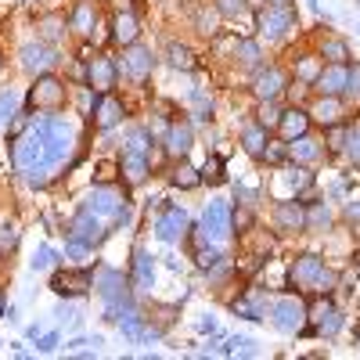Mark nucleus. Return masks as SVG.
Instances as JSON below:
<instances>
[{
  "instance_id": "obj_1",
  "label": "nucleus",
  "mask_w": 360,
  "mask_h": 360,
  "mask_svg": "<svg viewBox=\"0 0 360 360\" xmlns=\"http://www.w3.org/2000/svg\"><path fill=\"white\" fill-rule=\"evenodd\" d=\"M37 127L44 130L47 166L54 169L58 162L72 152V127H69V119H62V115H44V119H37Z\"/></svg>"
},
{
  "instance_id": "obj_2",
  "label": "nucleus",
  "mask_w": 360,
  "mask_h": 360,
  "mask_svg": "<svg viewBox=\"0 0 360 360\" xmlns=\"http://www.w3.org/2000/svg\"><path fill=\"white\" fill-rule=\"evenodd\" d=\"M11 159L18 169H37V166H47V148H44V130L33 123L22 137H15V148H11Z\"/></svg>"
},
{
  "instance_id": "obj_3",
  "label": "nucleus",
  "mask_w": 360,
  "mask_h": 360,
  "mask_svg": "<svg viewBox=\"0 0 360 360\" xmlns=\"http://www.w3.org/2000/svg\"><path fill=\"white\" fill-rule=\"evenodd\" d=\"M86 209L94 217H101V220H115V224H127L130 220V205H127V198H119V191H112V188H94L90 191V198H86Z\"/></svg>"
},
{
  "instance_id": "obj_4",
  "label": "nucleus",
  "mask_w": 360,
  "mask_h": 360,
  "mask_svg": "<svg viewBox=\"0 0 360 360\" xmlns=\"http://www.w3.org/2000/svg\"><path fill=\"white\" fill-rule=\"evenodd\" d=\"M231 205L224 202V198H213V202H209L205 209H202V238H205V242H220V238H227L234 227H231Z\"/></svg>"
},
{
  "instance_id": "obj_5",
  "label": "nucleus",
  "mask_w": 360,
  "mask_h": 360,
  "mask_svg": "<svg viewBox=\"0 0 360 360\" xmlns=\"http://www.w3.org/2000/svg\"><path fill=\"white\" fill-rule=\"evenodd\" d=\"M307 303L295 295H285L278 299V303H270V317H274V328H281V332H303L307 328Z\"/></svg>"
},
{
  "instance_id": "obj_6",
  "label": "nucleus",
  "mask_w": 360,
  "mask_h": 360,
  "mask_svg": "<svg viewBox=\"0 0 360 360\" xmlns=\"http://www.w3.org/2000/svg\"><path fill=\"white\" fill-rule=\"evenodd\" d=\"M94 288V274L86 266H72V270H58L51 278V292L62 295V299H76V295H86Z\"/></svg>"
},
{
  "instance_id": "obj_7",
  "label": "nucleus",
  "mask_w": 360,
  "mask_h": 360,
  "mask_svg": "<svg viewBox=\"0 0 360 360\" xmlns=\"http://www.w3.org/2000/svg\"><path fill=\"white\" fill-rule=\"evenodd\" d=\"M256 29H259L266 40H281L288 29H295V11H292V8L266 4V8H259V15H256Z\"/></svg>"
},
{
  "instance_id": "obj_8",
  "label": "nucleus",
  "mask_w": 360,
  "mask_h": 360,
  "mask_svg": "<svg viewBox=\"0 0 360 360\" xmlns=\"http://www.w3.org/2000/svg\"><path fill=\"white\" fill-rule=\"evenodd\" d=\"M29 108H62L65 105V83L54 76H37V86L29 90Z\"/></svg>"
},
{
  "instance_id": "obj_9",
  "label": "nucleus",
  "mask_w": 360,
  "mask_h": 360,
  "mask_svg": "<svg viewBox=\"0 0 360 360\" xmlns=\"http://www.w3.org/2000/svg\"><path fill=\"white\" fill-rule=\"evenodd\" d=\"M115 76H119V65L105 54H90L86 58V86L98 90V94H108L115 86Z\"/></svg>"
},
{
  "instance_id": "obj_10",
  "label": "nucleus",
  "mask_w": 360,
  "mask_h": 360,
  "mask_svg": "<svg viewBox=\"0 0 360 360\" xmlns=\"http://www.w3.org/2000/svg\"><path fill=\"white\" fill-rule=\"evenodd\" d=\"M69 238H76V242H83L86 249H94V245H101L105 238H108V231H105V224H101V217H94L90 209H83V213L72 220V227H69Z\"/></svg>"
},
{
  "instance_id": "obj_11",
  "label": "nucleus",
  "mask_w": 360,
  "mask_h": 360,
  "mask_svg": "<svg viewBox=\"0 0 360 360\" xmlns=\"http://www.w3.org/2000/svg\"><path fill=\"white\" fill-rule=\"evenodd\" d=\"M231 310H234L238 317H245V321H266V310H270L266 292H263V288H245V292L231 303Z\"/></svg>"
},
{
  "instance_id": "obj_12",
  "label": "nucleus",
  "mask_w": 360,
  "mask_h": 360,
  "mask_svg": "<svg viewBox=\"0 0 360 360\" xmlns=\"http://www.w3.org/2000/svg\"><path fill=\"white\" fill-rule=\"evenodd\" d=\"M18 58H22V69H25V72H33V76H44V72L58 62L54 51H51L44 40H37V44H22Z\"/></svg>"
},
{
  "instance_id": "obj_13",
  "label": "nucleus",
  "mask_w": 360,
  "mask_h": 360,
  "mask_svg": "<svg viewBox=\"0 0 360 360\" xmlns=\"http://www.w3.org/2000/svg\"><path fill=\"white\" fill-rule=\"evenodd\" d=\"M123 69L130 79H148L152 76V69H155V58H152V51L148 47H141V44H130L127 51H123Z\"/></svg>"
},
{
  "instance_id": "obj_14",
  "label": "nucleus",
  "mask_w": 360,
  "mask_h": 360,
  "mask_svg": "<svg viewBox=\"0 0 360 360\" xmlns=\"http://www.w3.org/2000/svg\"><path fill=\"white\" fill-rule=\"evenodd\" d=\"M184 231H188V213L180 205H169L166 213L155 220V238L159 242H176V238H184Z\"/></svg>"
},
{
  "instance_id": "obj_15",
  "label": "nucleus",
  "mask_w": 360,
  "mask_h": 360,
  "mask_svg": "<svg viewBox=\"0 0 360 360\" xmlns=\"http://www.w3.org/2000/svg\"><path fill=\"white\" fill-rule=\"evenodd\" d=\"M285 90V76H281V69H274V65H259L256 69V76H252V94L259 98V101H274L278 94Z\"/></svg>"
},
{
  "instance_id": "obj_16",
  "label": "nucleus",
  "mask_w": 360,
  "mask_h": 360,
  "mask_svg": "<svg viewBox=\"0 0 360 360\" xmlns=\"http://www.w3.org/2000/svg\"><path fill=\"white\" fill-rule=\"evenodd\" d=\"M321 270H324V259L321 256H299L292 266H288V281L295 288H314L317 278H321Z\"/></svg>"
},
{
  "instance_id": "obj_17",
  "label": "nucleus",
  "mask_w": 360,
  "mask_h": 360,
  "mask_svg": "<svg viewBox=\"0 0 360 360\" xmlns=\"http://www.w3.org/2000/svg\"><path fill=\"white\" fill-rule=\"evenodd\" d=\"M274 224H278V231H307V205L299 202V198L278 202V209H274Z\"/></svg>"
},
{
  "instance_id": "obj_18",
  "label": "nucleus",
  "mask_w": 360,
  "mask_h": 360,
  "mask_svg": "<svg viewBox=\"0 0 360 360\" xmlns=\"http://www.w3.org/2000/svg\"><path fill=\"white\" fill-rule=\"evenodd\" d=\"M123 115H127L123 112V101H119L112 90H108V94H101L98 105H94V127L98 130H112V127L123 123Z\"/></svg>"
},
{
  "instance_id": "obj_19",
  "label": "nucleus",
  "mask_w": 360,
  "mask_h": 360,
  "mask_svg": "<svg viewBox=\"0 0 360 360\" xmlns=\"http://www.w3.org/2000/svg\"><path fill=\"white\" fill-rule=\"evenodd\" d=\"M346 76H349V65H321L314 86H317V94H328V98H339L342 90H346Z\"/></svg>"
},
{
  "instance_id": "obj_20",
  "label": "nucleus",
  "mask_w": 360,
  "mask_h": 360,
  "mask_svg": "<svg viewBox=\"0 0 360 360\" xmlns=\"http://www.w3.org/2000/svg\"><path fill=\"white\" fill-rule=\"evenodd\" d=\"M278 130H281V137H285V141H295V137L310 134V112H303L299 105L285 108V112H281V119H278Z\"/></svg>"
},
{
  "instance_id": "obj_21",
  "label": "nucleus",
  "mask_w": 360,
  "mask_h": 360,
  "mask_svg": "<svg viewBox=\"0 0 360 360\" xmlns=\"http://www.w3.org/2000/svg\"><path fill=\"white\" fill-rule=\"evenodd\" d=\"M119 173H123V180H127L130 188H137V184H144V180H148L152 166H148V155H141V152H127L123 159H119Z\"/></svg>"
},
{
  "instance_id": "obj_22",
  "label": "nucleus",
  "mask_w": 360,
  "mask_h": 360,
  "mask_svg": "<svg viewBox=\"0 0 360 360\" xmlns=\"http://www.w3.org/2000/svg\"><path fill=\"white\" fill-rule=\"evenodd\" d=\"M94 288L105 295V303H115V299H127V278L119 274V270H101V274L94 278Z\"/></svg>"
},
{
  "instance_id": "obj_23",
  "label": "nucleus",
  "mask_w": 360,
  "mask_h": 360,
  "mask_svg": "<svg viewBox=\"0 0 360 360\" xmlns=\"http://www.w3.org/2000/svg\"><path fill=\"white\" fill-rule=\"evenodd\" d=\"M112 37H115V44H123V47L137 44V37H141V22H137V15H134V11H119L115 22H112Z\"/></svg>"
},
{
  "instance_id": "obj_24",
  "label": "nucleus",
  "mask_w": 360,
  "mask_h": 360,
  "mask_svg": "<svg viewBox=\"0 0 360 360\" xmlns=\"http://www.w3.org/2000/svg\"><path fill=\"white\" fill-rule=\"evenodd\" d=\"M191 144H195V137H191V123H169V127H166V152H169V155H184V152H191Z\"/></svg>"
},
{
  "instance_id": "obj_25",
  "label": "nucleus",
  "mask_w": 360,
  "mask_h": 360,
  "mask_svg": "<svg viewBox=\"0 0 360 360\" xmlns=\"http://www.w3.org/2000/svg\"><path fill=\"white\" fill-rule=\"evenodd\" d=\"M134 285L141 292H148V288L155 285V256H148L144 249L134 252Z\"/></svg>"
},
{
  "instance_id": "obj_26",
  "label": "nucleus",
  "mask_w": 360,
  "mask_h": 360,
  "mask_svg": "<svg viewBox=\"0 0 360 360\" xmlns=\"http://www.w3.org/2000/svg\"><path fill=\"white\" fill-rule=\"evenodd\" d=\"M310 119H317L321 127H335L339 119H342V105H339V98H328V94H321V101L310 108Z\"/></svg>"
},
{
  "instance_id": "obj_27",
  "label": "nucleus",
  "mask_w": 360,
  "mask_h": 360,
  "mask_svg": "<svg viewBox=\"0 0 360 360\" xmlns=\"http://www.w3.org/2000/svg\"><path fill=\"white\" fill-rule=\"evenodd\" d=\"M94 22H98V11H94V4L90 0H79V4L72 8V15H69V29H76V33H90L94 29Z\"/></svg>"
},
{
  "instance_id": "obj_28",
  "label": "nucleus",
  "mask_w": 360,
  "mask_h": 360,
  "mask_svg": "<svg viewBox=\"0 0 360 360\" xmlns=\"http://www.w3.org/2000/svg\"><path fill=\"white\" fill-rule=\"evenodd\" d=\"M317 155H321V144H317L310 134L288 141V159H295V162H314Z\"/></svg>"
},
{
  "instance_id": "obj_29",
  "label": "nucleus",
  "mask_w": 360,
  "mask_h": 360,
  "mask_svg": "<svg viewBox=\"0 0 360 360\" xmlns=\"http://www.w3.org/2000/svg\"><path fill=\"white\" fill-rule=\"evenodd\" d=\"M242 148L252 155V159H263V148H266V127H259V123H252V127H245L242 130Z\"/></svg>"
},
{
  "instance_id": "obj_30",
  "label": "nucleus",
  "mask_w": 360,
  "mask_h": 360,
  "mask_svg": "<svg viewBox=\"0 0 360 360\" xmlns=\"http://www.w3.org/2000/svg\"><path fill=\"white\" fill-rule=\"evenodd\" d=\"M166 58H169V65L173 69H180V72H195V54H191V47H184V44H169L166 47Z\"/></svg>"
},
{
  "instance_id": "obj_31",
  "label": "nucleus",
  "mask_w": 360,
  "mask_h": 360,
  "mask_svg": "<svg viewBox=\"0 0 360 360\" xmlns=\"http://www.w3.org/2000/svg\"><path fill=\"white\" fill-rule=\"evenodd\" d=\"M234 58H238V65H245V69H259L263 51H259L256 40H238L234 44Z\"/></svg>"
},
{
  "instance_id": "obj_32",
  "label": "nucleus",
  "mask_w": 360,
  "mask_h": 360,
  "mask_svg": "<svg viewBox=\"0 0 360 360\" xmlns=\"http://www.w3.org/2000/svg\"><path fill=\"white\" fill-rule=\"evenodd\" d=\"M328 224H332V209H328V202H314L307 209V231H324Z\"/></svg>"
},
{
  "instance_id": "obj_33",
  "label": "nucleus",
  "mask_w": 360,
  "mask_h": 360,
  "mask_svg": "<svg viewBox=\"0 0 360 360\" xmlns=\"http://www.w3.org/2000/svg\"><path fill=\"white\" fill-rule=\"evenodd\" d=\"M173 184L184 188V191L198 188V184H202V169H195V166H188V162H180V166L173 169Z\"/></svg>"
},
{
  "instance_id": "obj_34",
  "label": "nucleus",
  "mask_w": 360,
  "mask_h": 360,
  "mask_svg": "<svg viewBox=\"0 0 360 360\" xmlns=\"http://www.w3.org/2000/svg\"><path fill=\"white\" fill-rule=\"evenodd\" d=\"M321 58H328V65H346L349 47H346L342 40H324V44H321Z\"/></svg>"
},
{
  "instance_id": "obj_35",
  "label": "nucleus",
  "mask_w": 360,
  "mask_h": 360,
  "mask_svg": "<svg viewBox=\"0 0 360 360\" xmlns=\"http://www.w3.org/2000/svg\"><path fill=\"white\" fill-rule=\"evenodd\" d=\"M191 101H195V119L209 123V119H213V98H205V90L195 86V90H191Z\"/></svg>"
},
{
  "instance_id": "obj_36",
  "label": "nucleus",
  "mask_w": 360,
  "mask_h": 360,
  "mask_svg": "<svg viewBox=\"0 0 360 360\" xmlns=\"http://www.w3.org/2000/svg\"><path fill=\"white\" fill-rule=\"evenodd\" d=\"M18 115V94L15 90H0V123H11Z\"/></svg>"
},
{
  "instance_id": "obj_37",
  "label": "nucleus",
  "mask_w": 360,
  "mask_h": 360,
  "mask_svg": "<svg viewBox=\"0 0 360 360\" xmlns=\"http://www.w3.org/2000/svg\"><path fill=\"white\" fill-rule=\"evenodd\" d=\"M224 353H231V356H252L256 353V342L245 339V335H234V339H227Z\"/></svg>"
},
{
  "instance_id": "obj_38",
  "label": "nucleus",
  "mask_w": 360,
  "mask_h": 360,
  "mask_svg": "<svg viewBox=\"0 0 360 360\" xmlns=\"http://www.w3.org/2000/svg\"><path fill=\"white\" fill-rule=\"evenodd\" d=\"M321 72V58H299V65H295V76L303 79V83H314Z\"/></svg>"
},
{
  "instance_id": "obj_39",
  "label": "nucleus",
  "mask_w": 360,
  "mask_h": 360,
  "mask_svg": "<svg viewBox=\"0 0 360 360\" xmlns=\"http://www.w3.org/2000/svg\"><path fill=\"white\" fill-rule=\"evenodd\" d=\"M148 144H152V134H148V130H130V137H127V152H141V155H148Z\"/></svg>"
},
{
  "instance_id": "obj_40",
  "label": "nucleus",
  "mask_w": 360,
  "mask_h": 360,
  "mask_svg": "<svg viewBox=\"0 0 360 360\" xmlns=\"http://www.w3.org/2000/svg\"><path fill=\"white\" fill-rule=\"evenodd\" d=\"M263 159H266V162H285V159H288V141H266Z\"/></svg>"
},
{
  "instance_id": "obj_41",
  "label": "nucleus",
  "mask_w": 360,
  "mask_h": 360,
  "mask_svg": "<svg viewBox=\"0 0 360 360\" xmlns=\"http://www.w3.org/2000/svg\"><path fill=\"white\" fill-rule=\"evenodd\" d=\"M314 184V176L303 169V166H295V169H288V188L299 195V191H303V188H310Z\"/></svg>"
},
{
  "instance_id": "obj_42",
  "label": "nucleus",
  "mask_w": 360,
  "mask_h": 360,
  "mask_svg": "<svg viewBox=\"0 0 360 360\" xmlns=\"http://www.w3.org/2000/svg\"><path fill=\"white\" fill-rule=\"evenodd\" d=\"M278 119H281V112L274 108V101H259V127H278Z\"/></svg>"
},
{
  "instance_id": "obj_43",
  "label": "nucleus",
  "mask_w": 360,
  "mask_h": 360,
  "mask_svg": "<svg viewBox=\"0 0 360 360\" xmlns=\"http://www.w3.org/2000/svg\"><path fill=\"white\" fill-rule=\"evenodd\" d=\"M15 245H18V227L4 224V227H0V252H11Z\"/></svg>"
},
{
  "instance_id": "obj_44",
  "label": "nucleus",
  "mask_w": 360,
  "mask_h": 360,
  "mask_svg": "<svg viewBox=\"0 0 360 360\" xmlns=\"http://www.w3.org/2000/svg\"><path fill=\"white\" fill-rule=\"evenodd\" d=\"M54 263V249L51 245H40L37 252H33V259H29V266H33V270H47Z\"/></svg>"
},
{
  "instance_id": "obj_45",
  "label": "nucleus",
  "mask_w": 360,
  "mask_h": 360,
  "mask_svg": "<svg viewBox=\"0 0 360 360\" xmlns=\"http://www.w3.org/2000/svg\"><path fill=\"white\" fill-rule=\"evenodd\" d=\"M217 15H220V11H198V18H195V22H198V33L213 37V33H217Z\"/></svg>"
},
{
  "instance_id": "obj_46",
  "label": "nucleus",
  "mask_w": 360,
  "mask_h": 360,
  "mask_svg": "<svg viewBox=\"0 0 360 360\" xmlns=\"http://www.w3.org/2000/svg\"><path fill=\"white\" fill-rule=\"evenodd\" d=\"M245 8H249L245 0H217V11H220V15H227V18H238Z\"/></svg>"
},
{
  "instance_id": "obj_47",
  "label": "nucleus",
  "mask_w": 360,
  "mask_h": 360,
  "mask_svg": "<svg viewBox=\"0 0 360 360\" xmlns=\"http://www.w3.org/2000/svg\"><path fill=\"white\" fill-rule=\"evenodd\" d=\"M195 263H198L202 270H209V266H217V263H224V256H220L217 249H198V252H195Z\"/></svg>"
},
{
  "instance_id": "obj_48",
  "label": "nucleus",
  "mask_w": 360,
  "mask_h": 360,
  "mask_svg": "<svg viewBox=\"0 0 360 360\" xmlns=\"http://www.w3.org/2000/svg\"><path fill=\"white\" fill-rule=\"evenodd\" d=\"M62 25H65L62 18H47V22L40 25V29H44V33H40V37H44V44H51V40L62 37Z\"/></svg>"
},
{
  "instance_id": "obj_49",
  "label": "nucleus",
  "mask_w": 360,
  "mask_h": 360,
  "mask_svg": "<svg viewBox=\"0 0 360 360\" xmlns=\"http://www.w3.org/2000/svg\"><path fill=\"white\" fill-rule=\"evenodd\" d=\"M29 127H33V119H29V112H18V115L11 119V130H8V134H11V141H15V137H22Z\"/></svg>"
},
{
  "instance_id": "obj_50",
  "label": "nucleus",
  "mask_w": 360,
  "mask_h": 360,
  "mask_svg": "<svg viewBox=\"0 0 360 360\" xmlns=\"http://www.w3.org/2000/svg\"><path fill=\"white\" fill-rule=\"evenodd\" d=\"M202 180H213V184H220V180H224V162H220V159H209L205 169H202Z\"/></svg>"
},
{
  "instance_id": "obj_51",
  "label": "nucleus",
  "mask_w": 360,
  "mask_h": 360,
  "mask_svg": "<svg viewBox=\"0 0 360 360\" xmlns=\"http://www.w3.org/2000/svg\"><path fill=\"white\" fill-rule=\"evenodd\" d=\"M335 281H339V274H335V270H328V266H324L314 288H317V292H332V288H335Z\"/></svg>"
},
{
  "instance_id": "obj_52",
  "label": "nucleus",
  "mask_w": 360,
  "mask_h": 360,
  "mask_svg": "<svg viewBox=\"0 0 360 360\" xmlns=\"http://www.w3.org/2000/svg\"><path fill=\"white\" fill-rule=\"evenodd\" d=\"M346 152L360 162V127H353V130L346 134Z\"/></svg>"
},
{
  "instance_id": "obj_53",
  "label": "nucleus",
  "mask_w": 360,
  "mask_h": 360,
  "mask_svg": "<svg viewBox=\"0 0 360 360\" xmlns=\"http://www.w3.org/2000/svg\"><path fill=\"white\" fill-rule=\"evenodd\" d=\"M346 90H349V94H356V98H360V62H353V65H349V76H346Z\"/></svg>"
},
{
  "instance_id": "obj_54",
  "label": "nucleus",
  "mask_w": 360,
  "mask_h": 360,
  "mask_svg": "<svg viewBox=\"0 0 360 360\" xmlns=\"http://www.w3.org/2000/svg\"><path fill=\"white\" fill-rule=\"evenodd\" d=\"M54 317H62L65 324H76V307H72V303H62V307L54 310Z\"/></svg>"
},
{
  "instance_id": "obj_55",
  "label": "nucleus",
  "mask_w": 360,
  "mask_h": 360,
  "mask_svg": "<svg viewBox=\"0 0 360 360\" xmlns=\"http://www.w3.org/2000/svg\"><path fill=\"white\" fill-rule=\"evenodd\" d=\"M346 134H349V130H342L339 123L332 127V137H328V141H332V148H335V152H339V148H346Z\"/></svg>"
},
{
  "instance_id": "obj_56",
  "label": "nucleus",
  "mask_w": 360,
  "mask_h": 360,
  "mask_svg": "<svg viewBox=\"0 0 360 360\" xmlns=\"http://www.w3.org/2000/svg\"><path fill=\"white\" fill-rule=\"evenodd\" d=\"M58 346V335L51 332V335H44V339H37V353H51Z\"/></svg>"
},
{
  "instance_id": "obj_57",
  "label": "nucleus",
  "mask_w": 360,
  "mask_h": 360,
  "mask_svg": "<svg viewBox=\"0 0 360 360\" xmlns=\"http://www.w3.org/2000/svg\"><path fill=\"white\" fill-rule=\"evenodd\" d=\"M83 346H94V339H72V342H65V353H83Z\"/></svg>"
},
{
  "instance_id": "obj_58",
  "label": "nucleus",
  "mask_w": 360,
  "mask_h": 360,
  "mask_svg": "<svg viewBox=\"0 0 360 360\" xmlns=\"http://www.w3.org/2000/svg\"><path fill=\"white\" fill-rule=\"evenodd\" d=\"M198 332L205 335V332H217V321H213V314H205L202 321H198Z\"/></svg>"
},
{
  "instance_id": "obj_59",
  "label": "nucleus",
  "mask_w": 360,
  "mask_h": 360,
  "mask_svg": "<svg viewBox=\"0 0 360 360\" xmlns=\"http://www.w3.org/2000/svg\"><path fill=\"white\" fill-rule=\"evenodd\" d=\"M346 217H349V220H360V198L346 205Z\"/></svg>"
},
{
  "instance_id": "obj_60",
  "label": "nucleus",
  "mask_w": 360,
  "mask_h": 360,
  "mask_svg": "<svg viewBox=\"0 0 360 360\" xmlns=\"http://www.w3.org/2000/svg\"><path fill=\"white\" fill-rule=\"evenodd\" d=\"M4 310H8V299H4V292H0V321H4Z\"/></svg>"
},
{
  "instance_id": "obj_61",
  "label": "nucleus",
  "mask_w": 360,
  "mask_h": 360,
  "mask_svg": "<svg viewBox=\"0 0 360 360\" xmlns=\"http://www.w3.org/2000/svg\"><path fill=\"white\" fill-rule=\"evenodd\" d=\"M274 8H292V0H270Z\"/></svg>"
},
{
  "instance_id": "obj_62",
  "label": "nucleus",
  "mask_w": 360,
  "mask_h": 360,
  "mask_svg": "<svg viewBox=\"0 0 360 360\" xmlns=\"http://www.w3.org/2000/svg\"><path fill=\"white\" fill-rule=\"evenodd\" d=\"M249 8H266V0H245Z\"/></svg>"
}]
</instances>
